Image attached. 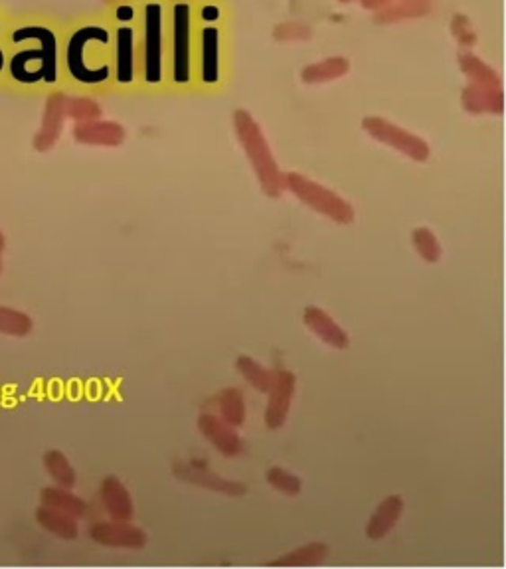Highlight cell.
Instances as JSON below:
<instances>
[{
  "label": "cell",
  "mask_w": 506,
  "mask_h": 569,
  "mask_svg": "<svg viewBox=\"0 0 506 569\" xmlns=\"http://www.w3.org/2000/svg\"><path fill=\"white\" fill-rule=\"evenodd\" d=\"M216 412L226 423L234 427H240L245 422V402L244 394L237 387H226L222 392H217L214 397Z\"/></svg>",
  "instance_id": "obj_23"
},
{
  "label": "cell",
  "mask_w": 506,
  "mask_h": 569,
  "mask_svg": "<svg viewBox=\"0 0 506 569\" xmlns=\"http://www.w3.org/2000/svg\"><path fill=\"white\" fill-rule=\"evenodd\" d=\"M6 10L0 6V85H4V66H6V26H8Z\"/></svg>",
  "instance_id": "obj_35"
},
{
  "label": "cell",
  "mask_w": 506,
  "mask_h": 569,
  "mask_svg": "<svg viewBox=\"0 0 506 569\" xmlns=\"http://www.w3.org/2000/svg\"><path fill=\"white\" fill-rule=\"evenodd\" d=\"M64 26L26 13L8 18L4 85L18 93L54 92L64 84Z\"/></svg>",
  "instance_id": "obj_1"
},
{
  "label": "cell",
  "mask_w": 506,
  "mask_h": 569,
  "mask_svg": "<svg viewBox=\"0 0 506 569\" xmlns=\"http://www.w3.org/2000/svg\"><path fill=\"white\" fill-rule=\"evenodd\" d=\"M351 72V62L346 58H329L323 59L319 64H311L303 69V82L305 84H324L333 82V79H339Z\"/></svg>",
  "instance_id": "obj_25"
},
{
  "label": "cell",
  "mask_w": 506,
  "mask_h": 569,
  "mask_svg": "<svg viewBox=\"0 0 506 569\" xmlns=\"http://www.w3.org/2000/svg\"><path fill=\"white\" fill-rule=\"evenodd\" d=\"M362 127L366 133H368L372 138H376V141L390 148H395V151L410 156L415 163H425L431 156V148L422 137L390 123L388 119L366 117L362 121Z\"/></svg>",
  "instance_id": "obj_9"
},
{
  "label": "cell",
  "mask_w": 506,
  "mask_h": 569,
  "mask_svg": "<svg viewBox=\"0 0 506 569\" xmlns=\"http://www.w3.org/2000/svg\"><path fill=\"white\" fill-rule=\"evenodd\" d=\"M102 105H99L95 99L85 97V95H72L66 99V117L74 119L75 123H87L95 121V119H102Z\"/></svg>",
  "instance_id": "obj_30"
},
{
  "label": "cell",
  "mask_w": 506,
  "mask_h": 569,
  "mask_svg": "<svg viewBox=\"0 0 506 569\" xmlns=\"http://www.w3.org/2000/svg\"><path fill=\"white\" fill-rule=\"evenodd\" d=\"M194 10L186 0H178L171 13V49H168V74L176 85L192 79V30Z\"/></svg>",
  "instance_id": "obj_6"
},
{
  "label": "cell",
  "mask_w": 506,
  "mask_h": 569,
  "mask_svg": "<svg viewBox=\"0 0 506 569\" xmlns=\"http://www.w3.org/2000/svg\"><path fill=\"white\" fill-rule=\"evenodd\" d=\"M285 188L299 198L303 204L309 206L315 212L331 218L336 224H352L354 222V208L344 198L334 194L333 190L311 181L299 173H289L283 176Z\"/></svg>",
  "instance_id": "obj_7"
},
{
  "label": "cell",
  "mask_w": 506,
  "mask_h": 569,
  "mask_svg": "<svg viewBox=\"0 0 506 569\" xmlns=\"http://www.w3.org/2000/svg\"><path fill=\"white\" fill-rule=\"evenodd\" d=\"M451 32L453 38L457 40L459 46L463 48H473L475 42H477V34L469 22V18L465 14H455L451 20Z\"/></svg>",
  "instance_id": "obj_33"
},
{
  "label": "cell",
  "mask_w": 506,
  "mask_h": 569,
  "mask_svg": "<svg viewBox=\"0 0 506 569\" xmlns=\"http://www.w3.org/2000/svg\"><path fill=\"white\" fill-rule=\"evenodd\" d=\"M198 431L212 443L217 453H222L227 458H234L244 451V441L240 433L235 431L234 425L226 423L217 413L204 412L198 417Z\"/></svg>",
  "instance_id": "obj_13"
},
{
  "label": "cell",
  "mask_w": 506,
  "mask_h": 569,
  "mask_svg": "<svg viewBox=\"0 0 506 569\" xmlns=\"http://www.w3.org/2000/svg\"><path fill=\"white\" fill-rule=\"evenodd\" d=\"M4 249H6V239H4V234L0 232V253H3Z\"/></svg>",
  "instance_id": "obj_37"
},
{
  "label": "cell",
  "mask_w": 506,
  "mask_h": 569,
  "mask_svg": "<svg viewBox=\"0 0 506 569\" xmlns=\"http://www.w3.org/2000/svg\"><path fill=\"white\" fill-rule=\"evenodd\" d=\"M0 273H3V262H0Z\"/></svg>",
  "instance_id": "obj_40"
},
{
  "label": "cell",
  "mask_w": 506,
  "mask_h": 569,
  "mask_svg": "<svg viewBox=\"0 0 506 569\" xmlns=\"http://www.w3.org/2000/svg\"><path fill=\"white\" fill-rule=\"evenodd\" d=\"M89 538L99 546L127 547V550H138V547H145L146 544V534L141 528L121 520L95 522L89 528Z\"/></svg>",
  "instance_id": "obj_12"
},
{
  "label": "cell",
  "mask_w": 506,
  "mask_h": 569,
  "mask_svg": "<svg viewBox=\"0 0 506 569\" xmlns=\"http://www.w3.org/2000/svg\"><path fill=\"white\" fill-rule=\"evenodd\" d=\"M36 522L44 528L46 532L54 534L59 540H75L79 536L77 518L66 512L54 511L49 506H40L36 511Z\"/></svg>",
  "instance_id": "obj_21"
},
{
  "label": "cell",
  "mask_w": 506,
  "mask_h": 569,
  "mask_svg": "<svg viewBox=\"0 0 506 569\" xmlns=\"http://www.w3.org/2000/svg\"><path fill=\"white\" fill-rule=\"evenodd\" d=\"M394 0H360L362 8H368V10H382L388 4H392Z\"/></svg>",
  "instance_id": "obj_36"
},
{
  "label": "cell",
  "mask_w": 506,
  "mask_h": 569,
  "mask_svg": "<svg viewBox=\"0 0 506 569\" xmlns=\"http://www.w3.org/2000/svg\"><path fill=\"white\" fill-rule=\"evenodd\" d=\"M265 478H267V483H270V486H273L277 493H281L285 496H297V494H301V491H303L301 478L295 476L289 471H285V468H281V467L270 468Z\"/></svg>",
  "instance_id": "obj_32"
},
{
  "label": "cell",
  "mask_w": 506,
  "mask_h": 569,
  "mask_svg": "<svg viewBox=\"0 0 506 569\" xmlns=\"http://www.w3.org/2000/svg\"><path fill=\"white\" fill-rule=\"evenodd\" d=\"M237 372L244 376V379L252 387H255L257 392L270 394V389L275 384V370H267L265 366H262L257 360H253L252 356H240L235 360Z\"/></svg>",
  "instance_id": "obj_26"
},
{
  "label": "cell",
  "mask_w": 506,
  "mask_h": 569,
  "mask_svg": "<svg viewBox=\"0 0 506 569\" xmlns=\"http://www.w3.org/2000/svg\"><path fill=\"white\" fill-rule=\"evenodd\" d=\"M404 512V501L402 496L392 494L386 496L384 501L376 508V512L370 516L368 526H366V536L370 540H382V538L388 536Z\"/></svg>",
  "instance_id": "obj_19"
},
{
  "label": "cell",
  "mask_w": 506,
  "mask_h": 569,
  "mask_svg": "<svg viewBox=\"0 0 506 569\" xmlns=\"http://www.w3.org/2000/svg\"><path fill=\"white\" fill-rule=\"evenodd\" d=\"M326 554H329V547L323 542H313L297 547V550L285 554L277 560L270 562L271 567H311V565H319L324 562Z\"/></svg>",
  "instance_id": "obj_24"
},
{
  "label": "cell",
  "mask_w": 506,
  "mask_h": 569,
  "mask_svg": "<svg viewBox=\"0 0 506 569\" xmlns=\"http://www.w3.org/2000/svg\"><path fill=\"white\" fill-rule=\"evenodd\" d=\"M66 99L67 95L62 89L48 92L42 123H40L38 133L34 135V148L38 153L52 151L56 143L59 141V135L64 131L66 121Z\"/></svg>",
  "instance_id": "obj_11"
},
{
  "label": "cell",
  "mask_w": 506,
  "mask_h": 569,
  "mask_svg": "<svg viewBox=\"0 0 506 569\" xmlns=\"http://www.w3.org/2000/svg\"><path fill=\"white\" fill-rule=\"evenodd\" d=\"M105 3H109V4H113V3H117V0H105Z\"/></svg>",
  "instance_id": "obj_38"
},
{
  "label": "cell",
  "mask_w": 506,
  "mask_h": 569,
  "mask_svg": "<svg viewBox=\"0 0 506 569\" xmlns=\"http://www.w3.org/2000/svg\"><path fill=\"white\" fill-rule=\"evenodd\" d=\"M40 504L49 506L54 511L66 512L74 518H84L87 512V502L84 498H79L77 494L72 493V488H62V486H46L42 494H40Z\"/></svg>",
  "instance_id": "obj_20"
},
{
  "label": "cell",
  "mask_w": 506,
  "mask_h": 569,
  "mask_svg": "<svg viewBox=\"0 0 506 569\" xmlns=\"http://www.w3.org/2000/svg\"><path fill=\"white\" fill-rule=\"evenodd\" d=\"M202 28H200V79L206 85L220 82L222 67V8L220 4L210 3L202 10Z\"/></svg>",
  "instance_id": "obj_8"
},
{
  "label": "cell",
  "mask_w": 506,
  "mask_h": 569,
  "mask_svg": "<svg viewBox=\"0 0 506 569\" xmlns=\"http://www.w3.org/2000/svg\"><path fill=\"white\" fill-rule=\"evenodd\" d=\"M64 82L85 92L113 82V36L109 20L85 16L64 28Z\"/></svg>",
  "instance_id": "obj_2"
},
{
  "label": "cell",
  "mask_w": 506,
  "mask_h": 569,
  "mask_svg": "<svg viewBox=\"0 0 506 569\" xmlns=\"http://www.w3.org/2000/svg\"><path fill=\"white\" fill-rule=\"evenodd\" d=\"M173 473L176 478L188 483V485H196L200 488H206V491H212L217 494L224 496H244L247 493V486L244 483L237 481H230V478H224L220 475H216L210 467H208L206 461H200V458H191V461H176L173 465Z\"/></svg>",
  "instance_id": "obj_10"
},
{
  "label": "cell",
  "mask_w": 506,
  "mask_h": 569,
  "mask_svg": "<svg viewBox=\"0 0 506 569\" xmlns=\"http://www.w3.org/2000/svg\"><path fill=\"white\" fill-rule=\"evenodd\" d=\"M297 378L289 370L275 372V384L270 389V399H267L263 422L267 429H280L285 425L289 407L295 396Z\"/></svg>",
  "instance_id": "obj_14"
},
{
  "label": "cell",
  "mask_w": 506,
  "mask_h": 569,
  "mask_svg": "<svg viewBox=\"0 0 506 569\" xmlns=\"http://www.w3.org/2000/svg\"><path fill=\"white\" fill-rule=\"evenodd\" d=\"M44 468L49 475V478L56 483V486H62V488L75 486L77 478H75L74 467L67 461V457L62 451H58V449H52V451L44 453Z\"/></svg>",
  "instance_id": "obj_28"
},
{
  "label": "cell",
  "mask_w": 506,
  "mask_h": 569,
  "mask_svg": "<svg viewBox=\"0 0 506 569\" xmlns=\"http://www.w3.org/2000/svg\"><path fill=\"white\" fill-rule=\"evenodd\" d=\"M303 321L306 328L316 336L321 338L324 344H329L336 351H346L351 346V338L342 331V326L334 321V318L323 311L321 307H306L303 313Z\"/></svg>",
  "instance_id": "obj_15"
},
{
  "label": "cell",
  "mask_w": 506,
  "mask_h": 569,
  "mask_svg": "<svg viewBox=\"0 0 506 569\" xmlns=\"http://www.w3.org/2000/svg\"><path fill=\"white\" fill-rule=\"evenodd\" d=\"M113 36V82L133 85L138 72L137 46V10L129 0L113 3V16L109 20Z\"/></svg>",
  "instance_id": "obj_4"
},
{
  "label": "cell",
  "mask_w": 506,
  "mask_h": 569,
  "mask_svg": "<svg viewBox=\"0 0 506 569\" xmlns=\"http://www.w3.org/2000/svg\"><path fill=\"white\" fill-rule=\"evenodd\" d=\"M141 49L138 69L146 85H161L166 69L164 48V6L158 0H148L141 10Z\"/></svg>",
  "instance_id": "obj_5"
},
{
  "label": "cell",
  "mask_w": 506,
  "mask_h": 569,
  "mask_svg": "<svg viewBox=\"0 0 506 569\" xmlns=\"http://www.w3.org/2000/svg\"><path fill=\"white\" fill-rule=\"evenodd\" d=\"M273 36L280 42H283V40H306L311 38V30L301 22H283L275 26Z\"/></svg>",
  "instance_id": "obj_34"
},
{
  "label": "cell",
  "mask_w": 506,
  "mask_h": 569,
  "mask_svg": "<svg viewBox=\"0 0 506 569\" xmlns=\"http://www.w3.org/2000/svg\"><path fill=\"white\" fill-rule=\"evenodd\" d=\"M99 494H102V504L111 520H121V522L133 520V516H135L133 498L131 494H129L127 486L119 481L117 476L113 475L105 476L102 481V486H99Z\"/></svg>",
  "instance_id": "obj_16"
},
{
  "label": "cell",
  "mask_w": 506,
  "mask_h": 569,
  "mask_svg": "<svg viewBox=\"0 0 506 569\" xmlns=\"http://www.w3.org/2000/svg\"><path fill=\"white\" fill-rule=\"evenodd\" d=\"M459 66L463 69V74L471 79L469 84L484 87H502L501 76L475 54H461Z\"/></svg>",
  "instance_id": "obj_27"
},
{
  "label": "cell",
  "mask_w": 506,
  "mask_h": 569,
  "mask_svg": "<svg viewBox=\"0 0 506 569\" xmlns=\"http://www.w3.org/2000/svg\"><path fill=\"white\" fill-rule=\"evenodd\" d=\"M339 3H352V0H339Z\"/></svg>",
  "instance_id": "obj_39"
},
{
  "label": "cell",
  "mask_w": 506,
  "mask_h": 569,
  "mask_svg": "<svg viewBox=\"0 0 506 569\" xmlns=\"http://www.w3.org/2000/svg\"><path fill=\"white\" fill-rule=\"evenodd\" d=\"M74 138L79 145L87 147H119L125 141V129L115 121H95L75 123Z\"/></svg>",
  "instance_id": "obj_17"
},
{
  "label": "cell",
  "mask_w": 506,
  "mask_h": 569,
  "mask_svg": "<svg viewBox=\"0 0 506 569\" xmlns=\"http://www.w3.org/2000/svg\"><path fill=\"white\" fill-rule=\"evenodd\" d=\"M461 103L471 115H502L504 111V93L502 87H484L469 84L465 85Z\"/></svg>",
  "instance_id": "obj_18"
},
{
  "label": "cell",
  "mask_w": 506,
  "mask_h": 569,
  "mask_svg": "<svg viewBox=\"0 0 506 569\" xmlns=\"http://www.w3.org/2000/svg\"><path fill=\"white\" fill-rule=\"evenodd\" d=\"M234 129L235 135L240 138L244 151L250 158V164L257 174V181L262 184V190L265 196L280 198L285 190L283 173L277 166L273 153L270 145H267L265 137L262 133L260 125L255 119L245 111V109H235L234 111Z\"/></svg>",
  "instance_id": "obj_3"
},
{
  "label": "cell",
  "mask_w": 506,
  "mask_h": 569,
  "mask_svg": "<svg viewBox=\"0 0 506 569\" xmlns=\"http://www.w3.org/2000/svg\"><path fill=\"white\" fill-rule=\"evenodd\" d=\"M431 10V0H402V3H392L382 10H376L374 22L376 24H394L408 18L425 16Z\"/></svg>",
  "instance_id": "obj_22"
},
{
  "label": "cell",
  "mask_w": 506,
  "mask_h": 569,
  "mask_svg": "<svg viewBox=\"0 0 506 569\" xmlns=\"http://www.w3.org/2000/svg\"><path fill=\"white\" fill-rule=\"evenodd\" d=\"M34 323L26 313L16 311L13 307L0 305V334L24 338L32 333Z\"/></svg>",
  "instance_id": "obj_29"
},
{
  "label": "cell",
  "mask_w": 506,
  "mask_h": 569,
  "mask_svg": "<svg viewBox=\"0 0 506 569\" xmlns=\"http://www.w3.org/2000/svg\"><path fill=\"white\" fill-rule=\"evenodd\" d=\"M412 244L415 247V252H418V255L423 259V262H428V263H438L439 259H441V255H443L439 239H438V236L431 232L430 227L413 229Z\"/></svg>",
  "instance_id": "obj_31"
}]
</instances>
